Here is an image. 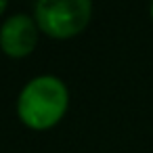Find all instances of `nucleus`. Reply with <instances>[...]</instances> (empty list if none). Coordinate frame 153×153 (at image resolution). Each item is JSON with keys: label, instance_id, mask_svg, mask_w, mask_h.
<instances>
[{"label": "nucleus", "instance_id": "20e7f679", "mask_svg": "<svg viewBox=\"0 0 153 153\" xmlns=\"http://www.w3.org/2000/svg\"><path fill=\"white\" fill-rule=\"evenodd\" d=\"M7 2H9V0H0V13H2V11L7 9Z\"/></svg>", "mask_w": 153, "mask_h": 153}, {"label": "nucleus", "instance_id": "f257e3e1", "mask_svg": "<svg viewBox=\"0 0 153 153\" xmlns=\"http://www.w3.org/2000/svg\"><path fill=\"white\" fill-rule=\"evenodd\" d=\"M67 86L55 76H38L30 80L17 101L19 117L36 130L55 126L67 109Z\"/></svg>", "mask_w": 153, "mask_h": 153}, {"label": "nucleus", "instance_id": "39448f33", "mask_svg": "<svg viewBox=\"0 0 153 153\" xmlns=\"http://www.w3.org/2000/svg\"><path fill=\"white\" fill-rule=\"evenodd\" d=\"M151 19H153V0H151Z\"/></svg>", "mask_w": 153, "mask_h": 153}, {"label": "nucleus", "instance_id": "f03ea898", "mask_svg": "<svg viewBox=\"0 0 153 153\" xmlns=\"http://www.w3.org/2000/svg\"><path fill=\"white\" fill-rule=\"evenodd\" d=\"M90 0H38L36 23L53 38H71L80 34L90 19Z\"/></svg>", "mask_w": 153, "mask_h": 153}, {"label": "nucleus", "instance_id": "7ed1b4c3", "mask_svg": "<svg viewBox=\"0 0 153 153\" xmlns=\"http://www.w3.org/2000/svg\"><path fill=\"white\" fill-rule=\"evenodd\" d=\"M38 42V27L30 15H11L0 27V48L11 57H25Z\"/></svg>", "mask_w": 153, "mask_h": 153}]
</instances>
